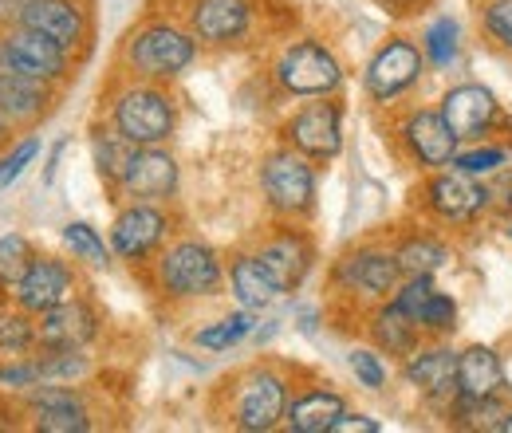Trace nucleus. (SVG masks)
Listing matches in <instances>:
<instances>
[{
    "instance_id": "nucleus-25",
    "label": "nucleus",
    "mask_w": 512,
    "mask_h": 433,
    "mask_svg": "<svg viewBox=\"0 0 512 433\" xmlns=\"http://www.w3.org/2000/svg\"><path fill=\"white\" fill-rule=\"evenodd\" d=\"M229 288H233L237 304L249 311L268 308V304L280 296L276 280L264 272V264H260L256 256H237V260L229 264Z\"/></svg>"
},
{
    "instance_id": "nucleus-19",
    "label": "nucleus",
    "mask_w": 512,
    "mask_h": 433,
    "mask_svg": "<svg viewBox=\"0 0 512 433\" xmlns=\"http://www.w3.org/2000/svg\"><path fill=\"white\" fill-rule=\"evenodd\" d=\"M398 276H402L398 256L386 252V248H359V252H351V256L339 264V280H343L351 292L371 296V300L394 292V288H398Z\"/></svg>"
},
{
    "instance_id": "nucleus-30",
    "label": "nucleus",
    "mask_w": 512,
    "mask_h": 433,
    "mask_svg": "<svg viewBox=\"0 0 512 433\" xmlns=\"http://www.w3.org/2000/svg\"><path fill=\"white\" fill-rule=\"evenodd\" d=\"M32 260H36V248L24 233H4L0 237V292L16 288Z\"/></svg>"
},
{
    "instance_id": "nucleus-42",
    "label": "nucleus",
    "mask_w": 512,
    "mask_h": 433,
    "mask_svg": "<svg viewBox=\"0 0 512 433\" xmlns=\"http://www.w3.org/2000/svg\"><path fill=\"white\" fill-rule=\"evenodd\" d=\"M331 433H379V422L375 418H367V414H343Z\"/></svg>"
},
{
    "instance_id": "nucleus-12",
    "label": "nucleus",
    "mask_w": 512,
    "mask_h": 433,
    "mask_svg": "<svg viewBox=\"0 0 512 433\" xmlns=\"http://www.w3.org/2000/svg\"><path fill=\"white\" fill-rule=\"evenodd\" d=\"M36 347L40 351H83L99 335V315L83 300H64L60 308L36 315Z\"/></svg>"
},
{
    "instance_id": "nucleus-6",
    "label": "nucleus",
    "mask_w": 512,
    "mask_h": 433,
    "mask_svg": "<svg viewBox=\"0 0 512 433\" xmlns=\"http://www.w3.org/2000/svg\"><path fill=\"white\" fill-rule=\"evenodd\" d=\"M288 410V386L276 371L256 367L241 378L237 398H233V422L249 433H268L284 422Z\"/></svg>"
},
{
    "instance_id": "nucleus-10",
    "label": "nucleus",
    "mask_w": 512,
    "mask_h": 433,
    "mask_svg": "<svg viewBox=\"0 0 512 433\" xmlns=\"http://www.w3.org/2000/svg\"><path fill=\"white\" fill-rule=\"evenodd\" d=\"M166 233H170V221L162 209H154L150 201H130L111 225V252L134 264V260L158 252Z\"/></svg>"
},
{
    "instance_id": "nucleus-45",
    "label": "nucleus",
    "mask_w": 512,
    "mask_h": 433,
    "mask_svg": "<svg viewBox=\"0 0 512 433\" xmlns=\"http://www.w3.org/2000/svg\"><path fill=\"white\" fill-rule=\"evenodd\" d=\"M4 142H8V123L0 119V146H4Z\"/></svg>"
},
{
    "instance_id": "nucleus-16",
    "label": "nucleus",
    "mask_w": 512,
    "mask_h": 433,
    "mask_svg": "<svg viewBox=\"0 0 512 433\" xmlns=\"http://www.w3.org/2000/svg\"><path fill=\"white\" fill-rule=\"evenodd\" d=\"M20 24L56 40L64 52L79 48L87 40V16L75 0H28L20 12Z\"/></svg>"
},
{
    "instance_id": "nucleus-41",
    "label": "nucleus",
    "mask_w": 512,
    "mask_h": 433,
    "mask_svg": "<svg viewBox=\"0 0 512 433\" xmlns=\"http://www.w3.org/2000/svg\"><path fill=\"white\" fill-rule=\"evenodd\" d=\"M40 382V363L36 359H24V363H8L0 367V386H12V390H28Z\"/></svg>"
},
{
    "instance_id": "nucleus-29",
    "label": "nucleus",
    "mask_w": 512,
    "mask_h": 433,
    "mask_svg": "<svg viewBox=\"0 0 512 433\" xmlns=\"http://www.w3.org/2000/svg\"><path fill=\"white\" fill-rule=\"evenodd\" d=\"M256 319L249 308L233 311V315H225V319H217L213 327H201L197 331V347H205V351H229V347H237L245 335H253Z\"/></svg>"
},
{
    "instance_id": "nucleus-4",
    "label": "nucleus",
    "mask_w": 512,
    "mask_h": 433,
    "mask_svg": "<svg viewBox=\"0 0 512 433\" xmlns=\"http://www.w3.org/2000/svg\"><path fill=\"white\" fill-rule=\"evenodd\" d=\"M276 83L292 95L323 99L343 83V67L331 56V48H323L316 40H300L284 48V56L276 60Z\"/></svg>"
},
{
    "instance_id": "nucleus-38",
    "label": "nucleus",
    "mask_w": 512,
    "mask_h": 433,
    "mask_svg": "<svg viewBox=\"0 0 512 433\" xmlns=\"http://www.w3.org/2000/svg\"><path fill=\"white\" fill-rule=\"evenodd\" d=\"M434 292H438V288H434V280H430V276H410V280L394 292V304L418 323V311L430 304V296H434Z\"/></svg>"
},
{
    "instance_id": "nucleus-28",
    "label": "nucleus",
    "mask_w": 512,
    "mask_h": 433,
    "mask_svg": "<svg viewBox=\"0 0 512 433\" xmlns=\"http://www.w3.org/2000/svg\"><path fill=\"white\" fill-rule=\"evenodd\" d=\"M394 256H398V268L406 276H434L449 260V248L442 241H434V237H410Z\"/></svg>"
},
{
    "instance_id": "nucleus-33",
    "label": "nucleus",
    "mask_w": 512,
    "mask_h": 433,
    "mask_svg": "<svg viewBox=\"0 0 512 433\" xmlns=\"http://www.w3.org/2000/svg\"><path fill=\"white\" fill-rule=\"evenodd\" d=\"M32 418H36L32 426L44 433H87L91 430L83 402H71V406H36Z\"/></svg>"
},
{
    "instance_id": "nucleus-46",
    "label": "nucleus",
    "mask_w": 512,
    "mask_h": 433,
    "mask_svg": "<svg viewBox=\"0 0 512 433\" xmlns=\"http://www.w3.org/2000/svg\"><path fill=\"white\" fill-rule=\"evenodd\" d=\"M509 237H512V229H509Z\"/></svg>"
},
{
    "instance_id": "nucleus-20",
    "label": "nucleus",
    "mask_w": 512,
    "mask_h": 433,
    "mask_svg": "<svg viewBox=\"0 0 512 433\" xmlns=\"http://www.w3.org/2000/svg\"><path fill=\"white\" fill-rule=\"evenodd\" d=\"M52 107V87L48 79H32L20 71L0 75V119L8 126H32L40 123Z\"/></svg>"
},
{
    "instance_id": "nucleus-36",
    "label": "nucleus",
    "mask_w": 512,
    "mask_h": 433,
    "mask_svg": "<svg viewBox=\"0 0 512 433\" xmlns=\"http://www.w3.org/2000/svg\"><path fill=\"white\" fill-rule=\"evenodd\" d=\"M501 166H505V150H497V146H481V150H465V154H453V170H461V174H473V178L497 174Z\"/></svg>"
},
{
    "instance_id": "nucleus-5",
    "label": "nucleus",
    "mask_w": 512,
    "mask_h": 433,
    "mask_svg": "<svg viewBox=\"0 0 512 433\" xmlns=\"http://www.w3.org/2000/svg\"><path fill=\"white\" fill-rule=\"evenodd\" d=\"M260 186L268 205L284 217H304L316 205V174L300 150H276L260 170Z\"/></svg>"
},
{
    "instance_id": "nucleus-32",
    "label": "nucleus",
    "mask_w": 512,
    "mask_h": 433,
    "mask_svg": "<svg viewBox=\"0 0 512 433\" xmlns=\"http://www.w3.org/2000/svg\"><path fill=\"white\" fill-rule=\"evenodd\" d=\"M457 48H461V28H457V20H453V16H438V20L426 28V36H422V52L430 56L434 67H449V63L457 60Z\"/></svg>"
},
{
    "instance_id": "nucleus-15",
    "label": "nucleus",
    "mask_w": 512,
    "mask_h": 433,
    "mask_svg": "<svg viewBox=\"0 0 512 433\" xmlns=\"http://www.w3.org/2000/svg\"><path fill=\"white\" fill-rule=\"evenodd\" d=\"M426 205H430L442 221H473V217L489 205V189L481 186L473 174L446 170V174L430 178V186H426Z\"/></svg>"
},
{
    "instance_id": "nucleus-14",
    "label": "nucleus",
    "mask_w": 512,
    "mask_h": 433,
    "mask_svg": "<svg viewBox=\"0 0 512 433\" xmlns=\"http://www.w3.org/2000/svg\"><path fill=\"white\" fill-rule=\"evenodd\" d=\"M253 24L249 0H193L190 4V32L201 44H237Z\"/></svg>"
},
{
    "instance_id": "nucleus-37",
    "label": "nucleus",
    "mask_w": 512,
    "mask_h": 433,
    "mask_svg": "<svg viewBox=\"0 0 512 433\" xmlns=\"http://www.w3.org/2000/svg\"><path fill=\"white\" fill-rule=\"evenodd\" d=\"M40 154V138L32 134V138H24V142H16L4 158H0V189H8L28 166H32V158Z\"/></svg>"
},
{
    "instance_id": "nucleus-35",
    "label": "nucleus",
    "mask_w": 512,
    "mask_h": 433,
    "mask_svg": "<svg viewBox=\"0 0 512 433\" xmlns=\"http://www.w3.org/2000/svg\"><path fill=\"white\" fill-rule=\"evenodd\" d=\"M453 323H457V304L446 292H434L430 304L418 311V327L430 331V335H446V331H453Z\"/></svg>"
},
{
    "instance_id": "nucleus-39",
    "label": "nucleus",
    "mask_w": 512,
    "mask_h": 433,
    "mask_svg": "<svg viewBox=\"0 0 512 433\" xmlns=\"http://www.w3.org/2000/svg\"><path fill=\"white\" fill-rule=\"evenodd\" d=\"M347 367H351V374H355V378H359L367 390H383L386 371H383V363H379V355H375V351L355 347V351L347 355Z\"/></svg>"
},
{
    "instance_id": "nucleus-24",
    "label": "nucleus",
    "mask_w": 512,
    "mask_h": 433,
    "mask_svg": "<svg viewBox=\"0 0 512 433\" xmlns=\"http://www.w3.org/2000/svg\"><path fill=\"white\" fill-rule=\"evenodd\" d=\"M347 414L343 398L335 390H312L296 402H288L284 410V426L292 433H331V426Z\"/></svg>"
},
{
    "instance_id": "nucleus-27",
    "label": "nucleus",
    "mask_w": 512,
    "mask_h": 433,
    "mask_svg": "<svg viewBox=\"0 0 512 433\" xmlns=\"http://www.w3.org/2000/svg\"><path fill=\"white\" fill-rule=\"evenodd\" d=\"M138 146L127 142L115 126L111 130H95V138H91V158H95V174L107 182V186H119V178L127 174V162L130 154H134Z\"/></svg>"
},
{
    "instance_id": "nucleus-26",
    "label": "nucleus",
    "mask_w": 512,
    "mask_h": 433,
    "mask_svg": "<svg viewBox=\"0 0 512 433\" xmlns=\"http://www.w3.org/2000/svg\"><path fill=\"white\" fill-rule=\"evenodd\" d=\"M418 335H422V327L398 308V304H386V308L375 311V319H371V339L383 347L386 355L406 359L410 351H418Z\"/></svg>"
},
{
    "instance_id": "nucleus-2",
    "label": "nucleus",
    "mask_w": 512,
    "mask_h": 433,
    "mask_svg": "<svg viewBox=\"0 0 512 433\" xmlns=\"http://www.w3.org/2000/svg\"><path fill=\"white\" fill-rule=\"evenodd\" d=\"M174 123H178L174 103L158 87H127L115 99V107H111V126L127 142H134V146H158V142H166L174 134Z\"/></svg>"
},
{
    "instance_id": "nucleus-13",
    "label": "nucleus",
    "mask_w": 512,
    "mask_h": 433,
    "mask_svg": "<svg viewBox=\"0 0 512 433\" xmlns=\"http://www.w3.org/2000/svg\"><path fill=\"white\" fill-rule=\"evenodd\" d=\"M288 142L316 162H331L343 150V123H339V107L335 103H312L304 111L292 115L288 123Z\"/></svg>"
},
{
    "instance_id": "nucleus-9",
    "label": "nucleus",
    "mask_w": 512,
    "mask_h": 433,
    "mask_svg": "<svg viewBox=\"0 0 512 433\" xmlns=\"http://www.w3.org/2000/svg\"><path fill=\"white\" fill-rule=\"evenodd\" d=\"M75 292V272L56 256H36L28 264V272L20 276V284L12 288L16 308L28 315H44V311L60 308Z\"/></svg>"
},
{
    "instance_id": "nucleus-23",
    "label": "nucleus",
    "mask_w": 512,
    "mask_h": 433,
    "mask_svg": "<svg viewBox=\"0 0 512 433\" xmlns=\"http://www.w3.org/2000/svg\"><path fill=\"white\" fill-rule=\"evenodd\" d=\"M457 394L469 398H501L505 394V367L493 347H469L457 355Z\"/></svg>"
},
{
    "instance_id": "nucleus-40",
    "label": "nucleus",
    "mask_w": 512,
    "mask_h": 433,
    "mask_svg": "<svg viewBox=\"0 0 512 433\" xmlns=\"http://www.w3.org/2000/svg\"><path fill=\"white\" fill-rule=\"evenodd\" d=\"M485 28L501 48L512 52V0H489L485 4Z\"/></svg>"
},
{
    "instance_id": "nucleus-44",
    "label": "nucleus",
    "mask_w": 512,
    "mask_h": 433,
    "mask_svg": "<svg viewBox=\"0 0 512 433\" xmlns=\"http://www.w3.org/2000/svg\"><path fill=\"white\" fill-rule=\"evenodd\" d=\"M501 433H512V410H505V418H501V426H497Z\"/></svg>"
},
{
    "instance_id": "nucleus-11",
    "label": "nucleus",
    "mask_w": 512,
    "mask_h": 433,
    "mask_svg": "<svg viewBox=\"0 0 512 433\" xmlns=\"http://www.w3.org/2000/svg\"><path fill=\"white\" fill-rule=\"evenodd\" d=\"M115 189L127 201H166L178 189V162L158 146H138Z\"/></svg>"
},
{
    "instance_id": "nucleus-8",
    "label": "nucleus",
    "mask_w": 512,
    "mask_h": 433,
    "mask_svg": "<svg viewBox=\"0 0 512 433\" xmlns=\"http://www.w3.org/2000/svg\"><path fill=\"white\" fill-rule=\"evenodd\" d=\"M422 67H426V56H422L418 44H410L402 36L386 40L383 48L371 56V63H367V91H371V99L386 103V99L410 91L418 83Z\"/></svg>"
},
{
    "instance_id": "nucleus-22",
    "label": "nucleus",
    "mask_w": 512,
    "mask_h": 433,
    "mask_svg": "<svg viewBox=\"0 0 512 433\" xmlns=\"http://www.w3.org/2000/svg\"><path fill=\"white\" fill-rule=\"evenodd\" d=\"M256 260L264 264V272L276 280L280 292H292L304 284V276L312 268V245L304 233H280L256 252Z\"/></svg>"
},
{
    "instance_id": "nucleus-7",
    "label": "nucleus",
    "mask_w": 512,
    "mask_h": 433,
    "mask_svg": "<svg viewBox=\"0 0 512 433\" xmlns=\"http://www.w3.org/2000/svg\"><path fill=\"white\" fill-rule=\"evenodd\" d=\"M0 52H4V71H20V75H32V79H48V83L67 79L64 48L56 40L24 28V24L0 32Z\"/></svg>"
},
{
    "instance_id": "nucleus-21",
    "label": "nucleus",
    "mask_w": 512,
    "mask_h": 433,
    "mask_svg": "<svg viewBox=\"0 0 512 433\" xmlns=\"http://www.w3.org/2000/svg\"><path fill=\"white\" fill-rule=\"evenodd\" d=\"M406 146L410 154L422 162V166H453V154H457V134L449 130V123L442 119V111H414L406 126Z\"/></svg>"
},
{
    "instance_id": "nucleus-43",
    "label": "nucleus",
    "mask_w": 512,
    "mask_h": 433,
    "mask_svg": "<svg viewBox=\"0 0 512 433\" xmlns=\"http://www.w3.org/2000/svg\"><path fill=\"white\" fill-rule=\"evenodd\" d=\"M24 4H28V0H0V32L20 24V12H24Z\"/></svg>"
},
{
    "instance_id": "nucleus-1",
    "label": "nucleus",
    "mask_w": 512,
    "mask_h": 433,
    "mask_svg": "<svg viewBox=\"0 0 512 433\" xmlns=\"http://www.w3.org/2000/svg\"><path fill=\"white\" fill-rule=\"evenodd\" d=\"M197 60V36L174 24H146L127 44V63L142 79H174Z\"/></svg>"
},
{
    "instance_id": "nucleus-31",
    "label": "nucleus",
    "mask_w": 512,
    "mask_h": 433,
    "mask_svg": "<svg viewBox=\"0 0 512 433\" xmlns=\"http://www.w3.org/2000/svg\"><path fill=\"white\" fill-rule=\"evenodd\" d=\"M64 245L71 248L75 260H83V264H91V268H107V264H111V245H103V237H99L87 221L64 225Z\"/></svg>"
},
{
    "instance_id": "nucleus-17",
    "label": "nucleus",
    "mask_w": 512,
    "mask_h": 433,
    "mask_svg": "<svg viewBox=\"0 0 512 433\" xmlns=\"http://www.w3.org/2000/svg\"><path fill=\"white\" fill-rule=\"evenodd\" d=\"M497 111H501L497 95L489 87H481V83H461V87L446 91V99H442V119L457 134V142L461 138H481L493 126Z\"/></svg>"
},
{
    "instance_id": "nucleus-34",
    "label": "nucleus",
    "mask_w": 512,
    "mask_h": 433,
    "mask_svg": "<svg viewBox=\"0 0 512 433\" xmlns=\"http://www.w3.org/2000/svg\"><path fill=\"white\" fill-rule=\"evenodd\" d=\"M28 347H36V323L28 319V311L0 315V355H24Z\"/></svg>"
},
{
    "instance_id": "nucleus-18",
    "label": "nucleus",
    "mask_w": 512,
    "mask_h": 433,
    "mask_svg": "<svg viewBox=\"0 0 512 433\" xmlns=\"http://www.w3.org/2000/svg\"><path fill=\"white\" fill-rule=\"evenodd\" d=\"M406 382L422 390L434 406H449L457 398V355L449 347H430V351H410L406 355Z\"/></svg>"
},
{
    "instance_id": "nucleus-3",
    "label": "nucleus",
    "mask_w": 512,
    "mask_h": 433,
    "mask_svg": "<svg viewBox=\"0 0 512 433\" xmlns=\"http://www.w3.org/2000/svg\"><path fill=\"white\" fill-rule=\"evenodd\" d=\"M158 284L174 300L213 296L221 288V260L201 241H178L158 256Z\"/></svg>"
}]
</instances>
